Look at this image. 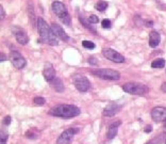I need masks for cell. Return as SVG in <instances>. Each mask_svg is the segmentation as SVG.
I'll return each instance as SVG.
<instances>
[{"mask_svg": "<svg viewBox=\"0 0 166 144\" xmlns=\"http://www.w3.org/2000/svg\"><path fill=\"white\" fill-rule=\"evenodd\" d=\"M79 131L78 128H68L65 131H63L61 136L58 138L55 144H70L74 140V137Z\"/></svg>", "mask_w": 166, "mask_h": 144, "instance_id": "cell-5", "label": "cell"}, {"mask_svg": "<svg viewBox=\"0 0 166 144\" xmlns=\"http://www.w3.org/2000/svg\"><path fill=\"white\" fill-rule=\"evenodd\" d=\"M94 76L105 80H118L120 78L119 72L114 71L111 68H99L92 72Z\"/></svg>", "mask_w": 166, "mask_h": 144, "instance_id": "cell-4", "label": "cell"}, {"mask_svg": "<svg viewBox=\"0 0 166 144\" xmlns=\"http://www.w3.org/2000/svg\"><path fill=\"white\" fill-rule=\"evenodd\" d=\"M6 141H8V134L1 130V137H0V143L1 144H6Z\"/></svg>", "mask_w": 166, "mask_h": 144, "instance_id": "cell-24", "label": "cell"}, {"mask_svg": "<svg viewBox=\"0 0 166 144\" xmlns=\"http://www.w3.org/2000/svg\"><path fill=\"white\" fill-rule=\"evenodd\" d=\"M3 124H4V125H6V126L10 125V124H11V116L10 115H6V118L3 119Z\"/></svg>", "mask_w": 166, "mask_h": 144, "instance_id": "cell-28", "label": "cell"}, {"mask_svg": "<svg viewBox=\"0 0 166 144\" xmlns=\"http://www.w3.org/2000/svg\"><path fill=\"white\" fill-rule=\"evenodd\" d=\"M36 22H37V30H39V33L40 35H41L43 41L49 45L57 46V45L59 44V42H58V37L57 35L53 33L51 27H49L48 24H47L42 17H39Z\"/></svg>", "mask_w": 166, "mask_h": 144, "instance_id": "cell-1", "label": "cell"}, {"mask_svg": "<svg viewBox=\"0 0 166 144\" xmlns=\"http://www.w3.org/2000/svg\"><path fill=\"white\" fill-rule=\"evenodd\" d=\"M144 131L146 132V134H149V132H151V131H152V126H150V125L146 126V128L144 129Z\"/></svg>", "mask_w": 166, "mask_h": 144, "instance_id": "cell-31", "label": "cell"}, {"mask_svg": "<svg viewBox=\"0 0 166 144\" xmlns=\"http://www.w3.org/2000/svg\"><path fill=\"white\" fill-rule=\"evenodd\" d=\"M122 122L120 121H117V122H114L112 123L111 125L109 126V130L107 132V138L108 139H113L116 137L117 134V131H118V127L120 126Z\"/></svg>", "mask_w": 166, "mask_h": 144, "instance_id": "cell-15", "label": "cell"}, {"mask_svg": "<svg viewBox=\"0 0 166 144\" xmlns=\"http://www.w3.org/2000/svg\"><path fill=\"white\" fill-rule=\"evenodd\" d=\"M51 29H52L53 33L57 35V37L61 39L62 41L67 42L69 40L68 35L65 33V31L63 30V28L61 26H59V25H57V24H52V25H51Z\"/></svg>", "mask_w": 166, "mask_h": 144, "instance_id": "cell-12", "label": "cell"}, {"mask_svg": "<svg viewBox=\"0 0 166 144\" xmlns=\"http://www.w3.org/2000/svg\"><path fill=\"white\" fill-rule=\"evenodd\" d=\"M164 127H165V128H166V120H165V121H164Z\"/></svg>", "mask_w": 166, "mask_h": 144, "instance_id": "cell-36", "label": "cell"}, {"mask_svg": "<svg viewBox=\"0 0 166 144\" xmlns=\"http://www.w3.org/2000/svg\"><path fill=\"white\" fill-rule=\"evenodd\" d=\"M82 46L86 49H94L95 48V44L91 41H83L82 42Z\"/></svg>", "mask_w": 166, "mask_h": 144, "instance_id": "cell-23", "label": "cell"}, {"mask_svg": "<svg viewBox=\"0 0 166 144\" xmlns=\"http://www.w3.org/2000/svg\"><path fill=\"white\" fill-rule=\"evenodd\" d=\"M52 10L59 17L63 16V15L67 13V10H66V8H65V6L60 1H55V2H53V3H52Z\"/></svg>", "mask_w": 166, "mask_h": 144, "instance_id": "cell-14", "label": "cell"}, {"mask_svg": "<svg viewBox=\"0 0 166 144\" xmlns=\"http://www.w3.org/2000/svg\"><path fill=\"white\" fill-rule=\"evenodd\" d=\"M160 43V34L157 31H151L149 33V46L154 48Z\"/></svg>", "mask_w": 166, "mask_h": 144, "instance_id": "cell-16", "label": "cell"}, {"mask_svg": "<svg viewBox=\"0 0 166 144\" xmlns=\"http://www.w3.org/2000/svg\"><path fill=\"white\" fill-rule=\"evenodd\" d=\"M79 19H80V21H81V24L83 25V26L85 27V28H86V29H89V31H93L94 33H96V30H95V28H94L93 26H91V24H92V22H89V21H87L86 19H85V18H83L82 16H80V17H79Z\"/></svg>", "mask_w": 166, "mask_h": 144, "instance_id": "cell-20", "label": "cell"}, {"mask_svg": "<svg viewBox=\"0 0 166 144\" xmlns=\"http://www.w3.org/2000/svg\"><path fill=\"white\" fill-rule=\"evenodd\" d=\"M10 61L13 64V66H15V68L17 69H21L26 66V59L18 53V51H11L10 53Z\"/></svg>", "mask_w": 166, "mask_h": 144, "instance_id": "cell-6", "label": "cell"}, {"mask_svg": "<svg viewBox=\"0 0 166 144\" xmlns=\"http://www.w3.org/2000/svg\"><path fill=\"white\" fill-rule=\"evenodd\" d=\"M0 11H1V19L4 17V15H6V13H4V9H3V6H0Z\"/></svg>", "mask_w": 166, "mask_h": 144, "instance_id": "cell-33", "label": "cell"}, {"mask_svg": "<svg viewBox=\"0 0 166 144\" xmlns=\"http://www.w3.org/2000/svg\"><path fill=\"white\" fill-rule=\"evenodd\" d=\"M43 76L45 77L46 81L51 82L53 79H55L57 76H55V71L53 68V65L51 63L47 62L45 63L44 65V69H43Z\"/></svg>", "mask_w": 166, "mask_h": 144, "instance_id": "cell-10", "label": "cell"}, {"mask_svg": "<svg viewBox=\"0 0 166 144\" xmlns=\"http://www.w3.org/2000/svg\"><path fill=\"white\" fill-rule=\"evenodd\" d=\"M159 142H161V138L157 137L156 139H153V140L150 141V142H149V143H147V144H159Z\"/></svg>", "mask_w": 166, "mask_h": 144, "instance_id": "cell-29", "label": "cell"}, {"mask_svg": "<svg viewBox=\"0 0 166 144\" xmlns=\"http://www.w3.org/2000/svg\"><path fill=\"white\" fill-rule=\"evenodd\" d=\"M89 22H92V24H97V22H99V18H98L96 15H91V16L89 17Z\"/></svg>", "mask_w": 166, "mask_h": 144, "instance_id": "cell-27", "label": "cell"}, {"mask_svg": "<svg viewBox=\"0 0 166 144\" xmlns=\"http://www.w3.org/2000/svg\"><path fill=\"white\" fill-rule=\"evenodd\" d=\"M161 90H162L164 93H166V82H164L162 85H161Z\"/></svg>", "mask_w": 166, "mask_h": 144, "instance_id": "cell-34", "label": "cell"}, {"mask_svg": "<svg viewBox=\"0 0 166 144\" xmlns=\"http://www.w3.org/2000/svg\"><path fill=\"white\" fill-rule=\"evenodd\" d=\"M165 144H166V140H165Z\"/></svg>", "mask_w": 166, "mask_h": 144, "instance_id": "cell-37", "label": "cell"}, {"mask_svg": "<svg viewBox=\"0 0 166 144\" xmlns=\"http://www.w3.org/2000/svg\"><path fill=\"white\" fill-rule=\"evenodd\" d=\"M50 83H51V85H52V88L55 90V91H58V92H63V91H64V84H63L62 80L60 79V78L55 77Z\"/></svg>", "mask_w": 166, "mask_h": 144, "instance_id": "cell-17", "label": "cell"}, {"mask_svg": "<svg viewBox=\"0 0 166 144\" xmlns=\"http://www.w3.org/2000/svg\"><path fill=\"white\" fill-rule=\"evenodd\" d=\"M145 25H146V27H152V25H153V21H145Z\"/></svg>", "mask_w": 166, "mask_h": 144, "instance_id": "cell-32", "label": "cell"}, {"mask_svg": "<svg viewBox=\"0 0 166 144\" xmlns=\"http://www.w3.org/2000/svg\"><path fill=\"white\" fill-rule=\"evenodd\" d=\"M119 109H120L119 105H117L116 103H109V105H107V107H105L104 111H102V114H104V116L110 118V116L115 115V114L119 111Z\"/></svg>", "mask_w": 166, "mask_h": 144, "instance_id": "cell-11", "label": "cell"}, {"mask_svg": "<svg viewBox=\"0 0 166 144\" xmlns=\"http://www.w3.org/2000/svg\"><path fill=\"white\" fill-rule=\"evenodd\" d=\"M60 19L62 21L63 24H65L66 26H70L71 24V19H70V16H69L68 13H66V14H64L63 16L60 17Z\"/></svg>", "mask_w": 166, "mask_h": 144, "instance_id": "cell-22", "label": "cell"}, {"mask_svg": "<svg viewBox=\"0 0 166 144\" xmlns=\"http://www.w3.org/2000/svg\"><path fill=\"white\" fill-rule=\"evenodd\" d=\"M102 55H104L107 59L111 60V61H113L115 63H124L125 62L124 56L120 55L119 53H117V51L114 50V49H111V48L104 49V50L102 51Z\"/></svg>", "mask_w": 166, "mask_h": 144, "instance_id": "cell-8", "label": "cell"}, {"mask_svg": "<svg viewBox=\"0 0 166 144\" xmlns=\"http://www.w3.org/2000/svg\"><path fill=\"white\" fill-rule=\"evenodd\" d=\"M123 90L131 95H146L149 92V88L143 83L138 82H128L123 85Z\"/></svg>", "mask_w": 166, "mask_h": 144, "instance_id": "cell-3", "label": "cell"}, {"mask_svg": "<svg viewBox=\"0 0 166 144\" xmlns=\"http://www.w3.org/2000/svg\"><path fill=\"white\" fill-rule=\"evenodd\" d=\"M101 25H102V27H104V29H110V28H111V21H110L109 19H104V21H101Z\"/></svg>", "mask_w": 166, "mask_h": 144, "instance_id": "cell-26", "label": "cell"}, {"mask_svg": "<svg viewBox=\"0 0 166 144\" xmlns=\"http://www.w3.org/2000/svg\"><path fill=\"white\" fill-rule=\"evenodd\" d=\"M107 8H108V2L105 1H99L95 4V9L99 11V12H104Z\"/></svg>", "mask_w": 166, "mask_h": 144, "instance_id": "cell-21", "label": "cell"}, {"mask_svg": "<svg viewBox=\"0 0 166 144\" xmlns=\"http://www.w3.org/2000/svg\"><path fill=\"white\" fill-rule=\"evenodd\" d=\"M165 66V60L164 59H157L151 63L152 68H162Z\"/></svg>", "mask_w": 166, "mask_h": 144, "instance_id": "cell-19", "label": "cell"}, {"mask_svg": "<svg viewBox=\"0 0 166 144\" xmlns=\"http://www.w3.org/2000/svg\"><path fill=\"white\" fill-rule=\"evenodd\" d=\"M152 120L156 122H162L166 120V107H154L150 112Z\"/></svg>", "mask_w": 166, "mask_h": 144, "instance_id": "cell-9", "label": "cell"}, {"mask_svg": "<svg viewBox=\"0 0 166 144\" xmlns=\"http://www.w3.org/2000/svg\"><path fill=\"white\" fill-rule=\"evenodd\" d=\"M34 103H36V105H39V106H44L45 105V103H46V99H45L44 97H35L34 98Z\"/></svg>", "mask_w": 166, "mask_h": 144, "instance_id": "cell-25", "label": "cell"}, {"mask_svg": "<svg viewBox=\"0 0 166 144\" xmlns=\"http://www.w3.org/2000/svg\"><path fill=\"white\" fill-rule=\"evenodd\" d=\"M6 57L4 56V53H1V60H0V61L3 62V61H6Z\"/></svg>", "mask_w": 166, "mask_h": 144, "instance_id": "cell-35", "label": "cell"}, {"mask_svg": "<svg viewBox=\"0 0 166 144\" xmlns=\"http://www.w3.org/2000/svg\"><path fill=\"white\" fill-rule=\"evenodd\" d=\"M74 82H75V87L77 88V90L79 92H87L91 88V83H89V79H87L85 76H82V75H78L75 77L74 79Z\"/></svg>", "mask_w": 166, "mask_h": 144, "instance_id": "cell-7", "label": "cell"}, {"mask_svg": "<svg viewBox=\"0 0 166 144\" xmlns=\"http://www.w3.org/2000/svg\"><path fill=\"white\" fill-rule=\"evenodd\" d=\"M40 136V131L35 128H31L28 131L26 132V138L31 139V140H34V139H37Z\"/></svg>", "mask_w": 166, "mask_h": 144, "instance_id": "cell-18", "label": "cell"}, {"mask_svg": "<svg viewBox=\"0 0 166 144\" xmlns=\"http://www.w3.org/2000/svg\"><path fill=\"white\" fill-rule=\"evenodd\" d=\"M89 64H93V65H96V64H97V60H96L95 59V58H94V57H91V58H89Z\"/></svg>", "mask_w": 166, "mask_h": 144, "instance_id": "cell-30", "label": "cell"}, {"mask_svg": "<svg viewBox=\"0 0 166 144\" xmlns=\"http://www.w3.org/2000/svg\"><path fill=\"white\" fill-rule=\"evenodd\" d=\"M15 37H16V41L21 45H26L28 44L29 42V37L27 35V33L25 32L22 29H19V28H16L15 29Z\"/></svg>", "mask_w": 166, "mask_h": 144, "instance_id": "cell-13", "label": "cell"}, {"mask_svg": "<svg viewBox=\"0 0 166 144\" xmlns=\"http://www.w3.org/2000/svg\"><path fill=\"white\" fill-rule=\"evenodd\" d=\"M80 113H81L80 109L75 105H58L49 111L50 115L58 116V118H64V119L76 118Z\"/></svg>", "mask_w": 166, "mask_h": 144, "instance_id": "cell-2", "label": "cell"}]
</instances>
